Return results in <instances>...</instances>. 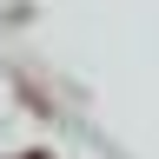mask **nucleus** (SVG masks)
<instances>
[{"label": "nucleus", "instance_id": "obj_1", "mask_svg": "<svg viewBox=\"0 0 159 159\" xmlns=\"http://www.w3.org/2000/svg\"><path fill=\"white\" fill-rule=\"evenodd\" d=\"M20 159H47V152H20Z\"/></svg>", "mask_w": 159, "mask_h": 159}]
</instances>
